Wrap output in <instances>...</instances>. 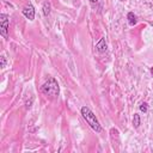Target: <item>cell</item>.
<instances>
[{
    "label": "cell",
    "mask_w": 153,
    "mask_h": 153,
    "mask_svg": "<svg viewBox=\"0 0 153 153\" xmlns=\"http://www.w3.org/2000/svg\"><path fill=\"white\" fill-rule=\"evenodd\" d=\"M80 112H81V116L84 117V120L87 122V124L96 131V133H100L102 131V127L96 117V115L90 110V108L87 106H82L80 109Z\"/></svg>",
    "instance_id": "6da1fadb"
},
{
    "label": "cell",
    "mask_w": 153,
    "mask_h": 153,
    "mask_svg": "<svg viewBox=\"0 0 153 153\" xmlns=\"http://www.w3.org/2000/svg\"><path fill=\"white\" fill-rule=\"evenodd\" d=\"M42 92H43L45 96L50 97V98L57 97L59 93H60V87H59V84H57L56 79L53 78V76L49 78V79L42 85Z\"/></svg>",
    "instance_id": "7a4b0ae2"
},
{
    "label": "cell",
    "mask_w": 153,
    "mask_h": 153,
    "mask_svg": "<svg viewBox=\"0 0 153 153\" xmlns=\"http://www.w3.org/2000/svg\"><path fill=\"white\" fill-rule=\"evenodd\" d=\"M8 24H10L8 16L5 13H1L0 14V33L4 38L8 37Z\"/></svg>",
    "instance_id": "3957f363"
},
{
    "label": "cell",
    "mask_w": 153,
    "mask_h": 153,
    "mask_svg": "<svg viewBox=\"0 0 153 153\" xmlns=\"http://www.w3.org/2000/svg\"><path fill=\"white\" fill-rule=\"evenodd\" d=\"M23 14H24V17H26L29 20H33V19H35V7H33L31 4H29L26 7L23 8Z\"/></svg>",
    "instance_id": "277c9868"
},
{
    "label": "cell",
    "mask_w": 153,
    "mask_h": 153,
    "mask_svg": "<svg viewBox=\"0 0 153 153\" xmlns=\"http://www.w3.org/2000/svg\"><path fill=\"white\" fill-rule=\"evenodd\" d=\"M96 48H97V50L99 51V53H105L106 51V43H105V38H100L99 41H98V43L96 44Z\"/></svg>",
    "instance_id": "5b68a950"
},
{
    "label": "cell",
    "mask_w": 153,
    "mask_h": 153,
    "mask_svg": "<svg viewBox=\"0 0 153 153\" xmlns=\"http://www.w3.org/2000/svg\"><path fill=\"white\" fill-rule=\"evenodd\" d=\"M127 18H128V23H129V25L134 26V25L136 24V17H135V14H134L133 12H129V13L127 14Z\"/></svg>",
    "instance_id": "8992f818"
},
{
    "label": "cell",
    "mask_w": 153,
    "mask_h": 153,
    "mask_svg": "<svg viewBox=\"0 0 153 153\" xmlns=\"http://www.w3.org/2000/svg\"><path fill=\"white\" fill-rule=\"evenodd\" d=\"M140 123H141V121H140V115H139V114H134V117H133V126H134L135 128H139V127H140Z\"/></svg>",
    "instance_id": "52a82bcc"
},
{
    "label": "cell",
    "mask_w": 153,
    "mask_h": 153,
    "mask_svg": "<svg viewBox=\"0 0 153 153\" xmlns=\"http://www.w3.org/2000/svg\"><path fill=\"white\" fill-rule=\"evenodd\" d=\"M49 13H50V4L48 1H44V4H43V14L47 17V16H49Z\"/></svg>",
    "instance_id": "ba28073f"
},
{
    "label": "cell",
    "mask_w": 153,
    "mask_h": 153,
    "mask_svg": "<svg viewBox=\"0 0 153 153\" xmlns=\"http://www.w3.org/2000/svg\"><path fill=\"white\" fill-rule=\"evenodd\" d=\"M140 110H141L142 112H147V110H148V104H147L146 102L141 103V104H140Z\"/></svg>",
    "instance_id": "9c48e42d"
},
{
    "label": "cell",
    "mask_w": 153,
    "mask_h": 153,
    "mask_svg": "<svg viewBox=\"0 0 153 153\" xmlns=\"http://www.w3.org/2000/svg\"><path fill=\"white\" fill-rule=\"evenodd\" d=\"M0 60H1V65H0V67H1V68H4V67H5V65H6V59H5V56H4V55H1Z\"/></svg>",
    "instance_id": "30bf717a"
},
{
    "label": "cell",
    "mask_w": 153,
    "mask_h": 153,
    "mask_svg": "<svg viewBox=\"0 0 153 153\" xmlns=\"http://www.w3.org/2000/svg\"><path fill=\"white\" fill-rule=\"evenodd\" d=\"M90 1H91V2H97L98 0H90Z\"/></svg>",
    "instance_id": "8fae6325"
},
{
    "label": "cell",
    "mask_w": 153,
    "mask_h": 153,
    "mask_svg": "<svg viewBox=\"0 0 153 153\" xmlns=\"http://www.w3.org/2000/svg\"><path fill=\"white\" fill-rule=\"evenodd\" d=\"M151 73H152V75H153V67L151 68Z\"/></svg>",
    "instance_id": "7c38bea8"
},
{
    "label": "cell",
    "mask_w": 153,
    "mask_h": 153,
    "mask_svg": "<svg viewBox=\"0 0 153 153\" xmlns=\"http://www.w3.org/2000/svg\"><path fill=\"white\" fill-rule=\"evenodd\" d=\"M121 1H123V0H121Z\"/></svg>",
    "instance_id": "4fadbf2b"
}]
</instances>
